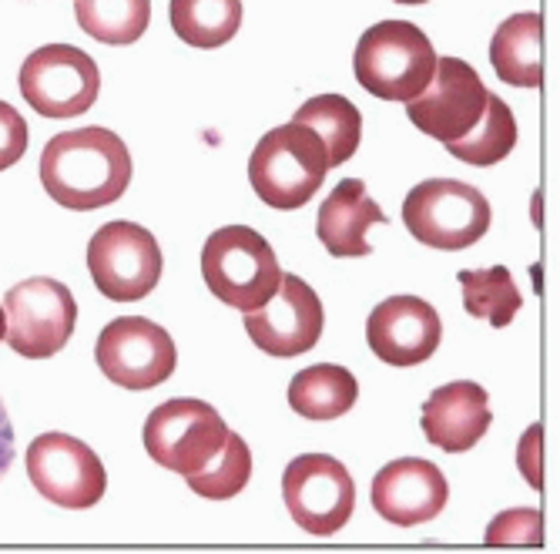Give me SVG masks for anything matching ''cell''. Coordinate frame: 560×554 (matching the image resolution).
<instances>
[{"label": "cell", "mask_w": 560, "mask_h": 554, "mask_svg": "<svg viewBox=\"0 0 560 554\" xmlns=\"http://www.w3.org/2000/svg\"><path fill=\"white\" fill-rule=\"evenodd\" d=\"M27 122L8 101H0V172L18 165L27 151Z\"/></svg>", "instance_id": "obj_28"}, {"label": "cell", "mask_w": 560, "mask_h": 554, "mask_svg": "<svg viewBox=\"0 0 560 554\" xmlns=\"http://www.w3.org/2000/svg\"><path fill=\"white\" fill-rule=\"evenodd\" d=\"M282 497L292 521L319 538L342 531L355 508V484L329 453H302L285 468Z\"/></svg>", "instance_id": "obj_12"}, {"label": "cell", "mask_w": 560, "mask_h": 554, "mask_svg": "<svg viewBox=\"0 0 560 554\" xmlns=\"http://www.w3.org/2000/svg\"><path fill=\"white\" fill-rule=\"evenodd\" d=\"M11 464H14V424L8 417L4 400H0V481H4Z\"/></svg>", "instance_id": "obj_30"}, {"label": "cell", "mask_w": 560, "mask_h": 554, "mask_svg": "<svg viewBox=\"0 0 560 554\" xmlns=\"http://www.w3.org/2000/svg\"><path fill=\"white\" fill-rule=\"evenodd\" d=\"M74 14L94 41L125 47L148 31L151 0H74Z\"/></svg>", "instance_id": "obj_25"}, {"label": "cell", "mask_w": 560, "mask_h": 554, "mask_svg": "<svg viewBox=\"0 0 560 554\" xmlns=\"http://www.w3.org/2000/svg\"><path fill=\"white\" fill-rule=\"evenodd\" d=\"M396 4H427V0H396Z\"/></svg>", "instance_id": "obj_32"}, {"label": "cell", "mask_w": 560, "mask_h": 554, "mask_svg": "<svg viewBox=\"0 0 560 554\" xmlns=\"http://www.w3.org/2000/svg\"><path fill=\"white\" fill-rule=\"evenodd\" d=\"M185 481L198 497H206V500H229V497L242 494L248 487V481H252V450H248V443L238 434L229 430V437H225V443H222V450L215 453V458L201 471L188 474Z\"/></svg>", "instance_id": "obj_26"}, {"label": "cell", "mask_w": 560, "mask_h": 554, "mask_svg": "<svg viewBox=\"0 0 560 554\" xmlns=\"http://www.w3.org/2000/svg\"><path fill=\"white\" fill-rule=\"evenodd\" d=\"M4 316L11 349L24 360H47L68 346L78 323V302L65 282L34 276L8 289Z\"/></svg>", "instance_id": "obj_7"}, {"label": "cell", "mask_w": 560, "mask_h": 554, "mask_svg": "<svg viewBox=\"0 0 560 554\" xmlns=\"http://www.w3.org/2000/svg\"><path fill=\"white\" fill-rule=\"evenodd\" d=\"M487 97L490 91L474 65L460 58H436L430 84L413 101H406V115L423 135L446 145L464 138L480 122Z\"/></svg>", "instance_id": "obj_13"}, {"label": "cell", "mask_w": 560, "mask_h": 554, "mask_svg": "<svg viewBox=\"0 0 560 554\" xmlns=\"http://www.w3.org/2000/svg\"><path fill=\"white\" fill-rule=\"evenodd\" d=\"M162 249L135 222H108L88 242V269L101 296L115 302L144 299L162 282Z\"/></svg>", "instance_id": "obj_8"}, {"label": "cell", "mask_w": 560, "mask_h": 554, "mask_svg": "<svg viewBox=\"0 0 560 554\" xmlns=\"http://www.w3.org/2000/svg\"><path fill=\"white\" fill-rule=\"evenodd\" d=\"M386 216L366 192V182L360 178H346L339 182L329 198L319 206L316 219V235L326 245L329 256L336 259H363L373 252L370 245V229L383 226Z\"/></svg>", "instance_id": "obj_18"}, {"label": "cell", "mask_w": 560, "mask_h": 554, "mask_svg": "<svg viewBox=\"0 0 560 554\" xmlns=\"http://www.w3.org/2000/svg\"><path fill=\"white\" fill-rule=\"evenodd\" d=\"M44 192L71 212H94L118 201L131 185L128 145L108 128L55 135L40 151Z\"/></svg>", "instance_id": "obj_1"}, {"label": "cell", "mask_w": 560, "mask_h": 554, "mask_svg": "<svg viewBox=\"0 0 560 554\" xmlns=\"http://www.w3.org/2000/svg\"><path fill=\"white\" fill-rule=\"evenodd\" d=\"M326 326L323 302L310 282H302L299 276H285L272 299H266L262 307L245 313V333L252 336L262 353L269 357H299V353H310Z\"/></svg>", "instance_id": "obj_14"}, {"label": "cell", "mask_w": 560, "mask_h": 554, "mask_svg": "<svg viewBox=\"0 0 560 554\" xmlns=\"http://www.w3.org/2000/svg\"><path fill=\"white\" fill-rule=\"evenodd\" d=\"M514 145H517V118L500 94H490L480 122L464 138L446 141V151L467 165L487 169V165H497L511 155Z\"/></svg>", "instance_id": "obj_22"}, {"label": "cell", "mask_w": 560, "mask_h": 554, "mask_svg": "<svg viewBox=\"0 0 560 554\" xmlns=\"http://www.w3.org/2000/svg\"><path fill=\"white\" fill-rule=\"evenodd\" d=\"M464 286V307L470 316L487 320L490 326H511V320L521 313L524 296L514 286L511 269L490 266V269H460L456 273Z\"/></svg>", "instance_id": "obj_24"}, {"label": "cell", "mask_w": 560, "mask_h": 554, "mask_svg": "<svg viewBox=\"0 0 560 554\" xmlns=\"http://www.w3.org/2000/svg\"><path fill=\"white\" fill-rule=\"evenodd\" d=\"M443 323L420 296H389L366 320V343L389 367L427 363L440 349Z\"/></svg>", "instance_id": "obj_15"}, {"label": "cell", "mask_w": 560, "mask_h": 554, "mask_svg": "<svg viewBox=\"0 0 560 554\" xmlns=\"http://www.w3.org/2000/svg\"><path fill=\"white\" fill-rule=\"evenodd\" d=\"M450 484L443 471L420 458H399L373 477V508L396 528H417L443 515Z\"/></svg>", "instance_id": "obj_16"}, {"label": "cell", "mask_w": 560, "mask_h": 554, "mask_svg": "<svg viewBox=\"0 0 560 554\" xmlns=\"http://www.w3.org/2000/svg\"><path fill=\"white\" fill-rule=\"evenodd\" d=\"M225 437V420L206 400H168L144 420L148 458L182 477L206 468L222 450Z\"/></svg>", "instance_id": "obj_6"}, {"label": "cell", "mask_w": 560, "mask_h": 554, "mask_svg": "<svg viewBox=\"0 0 560 554\" xmlns=\"http://www.w3.org/2000/svg\"><path fill=\"white\" fill-rule=\"evenodd\" d=\"M493 424L490 396L474 380H456L433 390L423 403V434L446 453L474 450Z\"/></svg>", "instance_id": "obj_17"}, {"label": "cell", "mask_w": 560, "mask_h": 554, "mask_svg": "<svg viewBox=\"0 0 560 554\" xmlns=\"http://www.w3.org/2000/svg\"><path fill=\"white\" fill-rule=\"evenodd\" d=\"M292 122L310 125L323 138L329 169H339L342 162H349L363 141V115L342 94H319L313 101H305Z\"/></svg>", "instance_id": "obj_21"}, {"label": "cell", "mask_w": 560, "mask_h": 554, "mask_svg": "<svg viewBox=\"0 0 560 554\" xmlns=\"http://www.w3.org/2000/svg\"><path fill=\"white\" fill-rule=\"evenodd\" d=\"M540 437H544V427H530V434H524L521 440V471L524 477H530V484L540 490Z\"/></svg>", "instance_id": "obj_29"}, {"label": "cell", "mask_w": 560, "mask_h": 554, "mask_svg": "<svg viewBox=\"0 0 560 554\" xmlns=\"http://www.w3.org/2000/svg\"><path fill=\"white\" fill-rule=\"evenodd\" d=\"M201 276L215 299L248 313L262 307L282 282V266L266 235L248 226H225L206 239Z\"/></svg>", "instance_id": "obj_4"}, {"label": "cell", "mask_w": 560, "mask_h": 554, "mask_svg": "<svg viewBox=\"0 0 560 554\" xmlns=\"http://www.w3.org/2000/svg\"><path fill=\"white\" fill-rule=\"evenodd\" d=\"M402 226L430 249L456 252L480 242L490 229V201L480 188L456 178L420 182L402 201Z\"/></svg>", "instance_id": "obj_5"}, {"label": "cell", "mask_w": 560, "mask_h": 554, "mask_svg": "<svg viewBox=\"0 0 560 554\" xmlns=\"http://www.w3.org/2000/svg\"><path fill=\"white\" fill-rule=\"evenodd\" d=\"M172 27L188 47H222L242 27V0H172Z\"/></svg>", "instance_id": "obj_23"}, {"label": "cell", "mask_w": 560, "mask_h": 554, "mask_svg": "<svg viewBox=\"0 0 560 554\" xmlns=\"http://www.w3.org/2000/svg\"><path fill=\"white\" fill-rule=\"evenodd\" d=\"M544 541V515L540 511H506L500 515L490 531H487V544H540Z\"/></svg>", "instance_id": "obj_27"}, {"label": "cell", "mask_w": 560, "mask_h": 554, "mask_svg": "<svg viewBox=\"0 0 560 554\" xmlns=\"http://www.w3.org/2000/svg\"><path fill=\"white\" fill-rule=\"evenodd\" d=\"M490 65L514 88H540L544 81V21L540 14L506 18L490 41Z\"/></svg>", "instance_id": "obj_19"}, {"label": "cell", "mask_w": 560, "mask_h": 554, "mask_svg": "<svg viewBox=\"0 0 560 554\" xmlns=\"http://www.w3.org/2000/svg\"><path fill=\"white\" fill-rule=\"evenodd\" d=\"M329 155L323 138L310 128L289 122L259 138L248 159V182L269 209L292 212L313 201L326 182Z\"/></svg>", "instance_id": "obj_2"}, {"label": "cell", "mask_w": 560, "mask_h": 554, "mask_svg": "<svg viewBox=\"0 0 560 554\" xmlns=\"http://www.w3.org/2000/svg\"><path fill=\"white\" fill-rule=\"evenodd\" d=\"M8 336V316H4V310H0V339Z\"/></svg>", "instance_id": "obj_31"}, {"label": "cell", "mask_w": 560, "mask_h": 554, "mask_svg": "<svg viewBox=\"0 0 560 554\" xmlns=\"http://www.w3.org/2000/svg\"><path fill=\"white\" fill-rule=\"evenodd\" d=\"M27 477L34 490L58 508L88 511L105 497L108 474L97 453L71 434H40L27 447Z\"/></svg>", "instance_id": "obj_10"}, {"label": "cell", "mask_w": 560, "mask_h": 554, "mask_svg": "<svg viewBox=\"0 0 560 554\" xmlns=\"http://www.w3.org/2000/svg\"><path fill=\"white\" fill-rule=\"evenodd\" d=\"M360 400V383L346 367L319 363L305 367L289 383V407L305 420H336Z\"/></svg>", "instance_id": "obj_20"}, {"label": "cell", "mask_w": 560, "mask_h": 554, "mask_svg": "<svg viewBox=\"0 0 560 554\" xmlns=\"http://www.w3.org/2000/svg\"><path fill=\"white\" fill-rule=\"evenodd\" d=\"M355 81L380 101H413L433 78L436 50L410 21H380L355 44Z\"/></svg>", "instance_id": "obj_3"}, {"label": "cell", "mask_w": 560, "mask_h": 554, "mask_svg": "<svg viewBox=\"0 0 560 554\" xmlns=\"http://www.w3.org/2000/svg\"><path fill=\"white\" fill-rule=\"evenodd\" d=\"M97 370L125 390H151L178 367V349L159 323L144 316L112 320L94 343Z\"/></svg>", "instance_id": "obj_11"}, {"label": "cell", "mask_w": 560, "mask_h": 554, "mask_svg": "<svg viewBox=\"0 0 560 554\" xmlns=\"http://www.w3.org/2000/svg\"><path fill=\"white\" fill-rule=\"evenodd\" d=\"M101 91L94 58L71 44H44L21 65V94L44 118H78Z\"/></svg>", "instance_id": "obj_9"}]
</instances>
